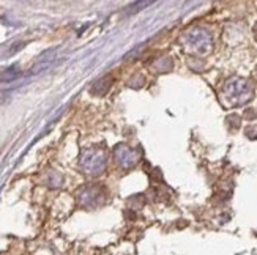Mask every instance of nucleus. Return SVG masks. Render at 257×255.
Here are the masks:
<instances>
[{
    "instance_id": "f03ea898",
    "label": "nucleus",
    "mask_w": 257,
    "mask_h": 255,
    "mask_svg": "<svg viewBox=\"0 0 257 255\" xmlns=\"http://www.w3.org/2000/svg\"><path fill=\"white\" fill-rule=\"evenodd\" d=\"M183 44L186 49L193 51L194 54H207L213 46V38L208 30L202 27H196V29L186 32V35L183 37Z\"/></svg>"
},
{
    "instance_id": "f257e3e1",
    "label": "nucleus",
    "mask_w": 257,
    "mask_h": 255,
    "mask_svg": "<svg viewBox=\"0 0 257 255\" xmlns=\"http://www.w3.org/2000/svg\"><path fill=\"white\" fill-rule=\"evenodd\" d=\"M254 88L249 84V80L243 78H232L229 79L224 88H223V96L231 106H241L248 102L253 98Z\"/></svg>"
},
{
    "instance_id": "20e7f679",
    "label": "nucleus",
    "mask_w": 257,
    "mask_h": 255,
    "mask_svg": "<svg viewBox=\"0 0 257 255\" xmlns=\"http://www.w3.org/2000/svg\"><path fill=\"white\" fill-rule=\"evenodd\" d=\"M246 117L248 118H256V114L254 112H246Z\"/></svg>"
},
{
    "instance_id": "7ed1b4c3",
    "label": "nucleus",
    "mask_w": 257,
    "mask_h": 255,
    "mask_svg": "<svg viewBox=\"0 0 257 255\" xmlns=\"http://www.w3.org/2000/svg\"><path fill=\"white\" fill-rule=\"evenodd\" d=\"M117 157H119V162L123 165V167H133V165L137 164L139 161V156L136 153V150L133 148H128V147H119L117 148Z\"/></svg>"
}]
</instances>
